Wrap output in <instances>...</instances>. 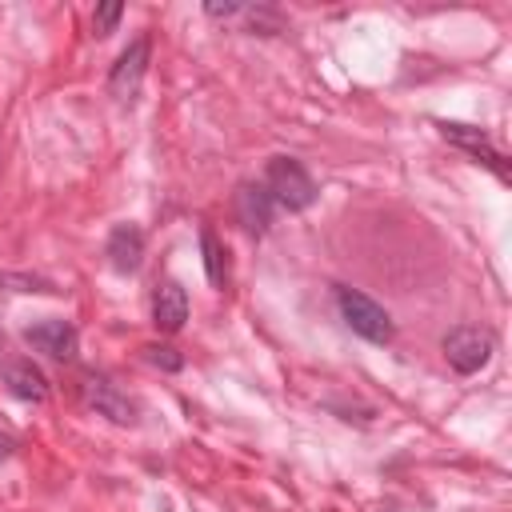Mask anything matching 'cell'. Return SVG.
<instances>
[{"mask_svg": "<svg viewBox=\"0 0 512 512\" xmlns=\"http://www.w3.org/2000/svg\"><path fill=\"white\" fill-rule=\"evenodd\" d=\"M332 300H336V312L352 336H360L368 344H392L396 324L372 296H364L360 288H348V284H332Z\"/></svg>", "mask_w": 512, "mask_h": 512, "instance_id": "obj_1", "label": "cell"}, {"mask_svg": "<svg viewBox=\"0 0 512 512\" xmlns=\"http://www.w3.org/2000/svg\"><path fill=\"white\" fill-rule=\"evenodd\" d=\"M264 192L272 196V204L276 208H284V212H304V208H312L316 204V180L308 176V168L300 164V160H292V156H272L268 164H264Z\"/></svg>", "mask_w": 512, "mask_h": 512, "instance_id": "obj_2", "label": "cell"}, {"mask_svg": "<svg viewBox=\"0 0 512 512\" xmlns=\"http://www.w3.org/2000/svg\"><path fill=\"white\" fill-rule=\"evenodd\" d=\"M440 348H444V360L452 364V372L472 376V372H480V368L492 360V352H496V336H492L488 328L460 324V328H452V332L440 340Z\"/></svg>", "mask_w": 512, "mask_h": 512, "instance_id": "obj_3", "label": "cell"}, {"mask_svg": "<svg viewBox=\"0 0 512 512\" xmlns=\"http://www.w3.org/2000/svg\"><path fill=\"white\" fill-rule=\"evenodd\" d=\"M436 128H440V136L448 140V144H456L460 152H468L476 164H484V168H492L496 172V180H512V172H508V156L488 140V132L484 128H472V124H456V120H436Z\"/></svg>", "mask_w": 512, "mask_h": 512, "instance_id": "obj_4", "label": "cell"}, {"mask_svg": "<svg viewBox=\"0 0 512 512\" xmlns=\"http://www.w3.org/2000/svg\"><path fill=\"white\" fill-rule=\"evenodd\" d=\"M24 344L36 348V352H44L56 364H68L80 352V332L68 320H36V324L24 328Z\"/></svg>", "mask_w": 512, "mask_h": 512, "instance_id": "obj_5", "label": "cell"}, {"mask_svg": "<svg viewBox=\"0 0 512 512\" xmlns=\"http://www.w3.org/2000/svg\"><path fill=\"white\" fill-rule=\"evenodd\" d=\"M148 52H152V40H148V36H136V40L116 56V64H112V72H108V92H112L116 100H132V96L140 92V80H144V72H148Z\"/></svg>", "mask_w": 512, "mask_h": 512, "instance_id": "obj_6", "label": "cell"}, {"mask_svg": "<svg viewBox=\"0 0 512 512\" xmlns=\"http://www.w3.org/2000/svg\"><path fill=\"white\" fill-rule=\"evenodd\" d=\"M80 396H84V404H88L96 416H108L112 424H136V404H132L112 380H104V376L88 372V376L80 380Z\"/></svg>", "mask_w": 512, "mask_h": 512, "instance_id": "obj_7", "label": "cell"}, {"mask_svg": "<svg viewBox=\"0 0 512 512\" xmlns=\"http://www.w3.org/2000/svg\"><path fill=\"white\" fill-rule=\"evenodd\" d=\"M236 220L244 224L248 236H264L276 220V204L264 192V184H240L236 188Z\"/></svg>", "mask_w": 512, "mask_h": 512, "instance_id": "obj_8", "label": "cell"}, {"mask_svg": "<svg viewBox=\"0 0 512 512\" xmlns=\"http://www.w3.org/2000/svg\"><path fill=\"white\" fill-rule=\"evenodd\" d=\"M184 320H188V292L176 280H160L152 292V324L172 336L184 328Z\"/></svg>", "mask_w": 512, "mask_h": 512, "instance_id": "obj_9", "label": "cell"}, {"mask_svg": "<svg viewBox=\"0 0 512 512\" xmlns=\"http://www.w3.org/2000/svg\"><path fill=\"white\" fill-rule=\"evenodd\" d=\"M104 252H108V264H112L120 276H132V272L140 268V260H144V232H140L136 224H116V228L108 232Z\"/></svg>", "mask_w": 512, "mask_h": 512, "instance_id": "obj_10", "label": "cell"}, {"mask_svg": "<svg viewBox=\"0 0 512 512\" xmlns=\"http://www.w3.org/2000/svg\"><path fill=\"white\" fill-rule=\"evenodd\" d=\"M0 376H4V384H8V392H12L16 400H28V404H44V400H48V380H44V372H40L32 360H24V356H12Z\"/></svg>", "mask_w": 512, "mask_h": 512, "instance_id": "obj_11", "label": "cell"}, {"mask_svg": "<svg viewBox=\"0 0 512 512\" xmlns=\"http://www.w3.org/2000/svg\"><path fill=\"white\" fill-rule=\"evenodd\" d=\"M200 252H204V276L212 288H228V252L212 228H200Z\"/></svg>", "mask_w": 512, "mask_h": 512, "instance_id": "obj_12", "label": "cell"}, {"mask_svg": "<svg viewBox=\"0 0 512 512\" xmlns=\"http://www.w3.org/2000/svg\"><path fill=\"white\" fill-rule=\"evenodd\" d=\"M240 16L248 20V32L252 36H276V32H284V12L272 8V4H244Z\"/></svg>", "mask_w": 512, "mask_h": 512, "instance_id": "obj_13", "label": "cell"}, {"mask_svg": "<svg viewBox=\"0 0 512 512\" xmlns=\"http://www.w3.org/2000/svg\"><path fill=\"white\" fill-rule=\"evenodd\" d=\"M0 292H28V296H56L60 288L36 272H0Z\"/></svg>", "mask_w": 512, "mask_h": 512, "instance_id": "obj_14", "label": "cell"}, {"mask_svg": "<svg viewBox=\"0 0 512 512\" xmlns=\"http://www.w3.org/2000/svg\"><path fill=\"white\" fill-rule=\"evenodd\" d=\"M144 360L156 364V368H164V372H180V368H184V356H180L172 344H148V348H144Z\"/></svg>", "mask_w": 512, "mask_h": 512, "instance_id": "obj_15", "label": "cell"}, {"mask_svg": "<svg viewBox=\"0 0 512 512\" xmlns=\"http://www.w3.org/2000/svg\"><path fill=\"white\" fill-rule=\"evenodd\" d=\"M120 16H124V4H100V8L92 12V28H96V36H112L116 24H120Z\"/></svg>", "mask_w": 512, "mask_h": 512, "instance_id": "obj_16", "label": "cell"}, {"mask_svg": "<svg viewBox=\"0 0 512 512\" xmlns=\"http://www.w3.org/2000/svg\"><path fill=\"white\" fill-rule=\"evenodd\" d=\"M240 8L244 4H204V16H212V20H236Z\"/></svg>", "mask_w": 512, "mask_h": 512, "instance_id": "obj_17", "label": "cell"}, {"mask_svg": "<svg viewBox=\"0 0 512 512\" xmlns=\"http://www.w3.org/2000/svg\"><path fill=\"white\" fill-rule=\"evenodd\" d=\"M12 456H16V440H12L8 432H0V464L12 460Z\"/></svg>", "mask_w": 512, "mask_h": 512, "instance_id": "obj_18", "label": "cell"}, {"mask_svg": "<svg viewBox=\"0 0 512 512\" xmlns=\"http://www.w3.org/2000/svg\"><path fill=\"white\" fill-rule=\"evenodd\" d=\"M8 360H12V352H8V336L0 332V372H4V364H8Z\"/></svg>", "mask_w": 512, "mask_h": 512, "instance_id": "obj_19", "label": "cell"}]
</instances>
